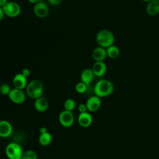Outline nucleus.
I'll return each instance as SVG.
<instances>
[{"instance_id": "obj_1", "label": "nucleus", "mask_w": 159, "mask_h": 159, "mask_svg": "<svg viewBox=\"0 0 159 159\" xmlns=\"http://www.w3.org/2000/svg\"><path fill=\"white\" fill-rule=\"evenodd\" d=\"M114 89L113 83L108 80L101 79L96 82L94 86V95L101 98L111 95Z\"/></svg>"}, {"instance_id": "obj_2", "label": "nucleus", "mask_w": 159, "mask_h": 159, "mask_svg": "<svg viewBox=\"0 0 159 159\" xmlns=\"http://www.w3.org/2000/svg\"><path fill=\"white\" fill-rule=\"evenodd\" d=\"M25 93L30 99H36L42 96L43 84L39 80H33L28 82L25 88Z\"/></svg>"}, {"instance_id": "obj_3", "label": "nucleus", "mask_w": 159, "mask_h": 159, "mask_svg": "<svg viewBox=\"0 0 159 159\" xmlns=\"http://www.w3.org/2000/svg\"><path fill=\"white\" fill-rule=\"evenodd\" d=\"M96 41L98 46L107 48L114 45L115 41L114 35L109 30L102 29L96 34Z\"/></svg>"}, {"instance_id": "obj_4", "label": "nucleus", "mask_w": 159, "mask_h": 159, "mask_svg": "<svg viewBox=\"0 0 159 159\" xmlns=\"http://www.w3.org/2000/svg\"><path fill=\"white\" fill-rule=\"evenodd\" d=\"M23 152L22 147L17 142L9 143L5 148V154L8 159H21Z\"/></svg>"}, {"instance_id": "obj_5", "label": "nucleus", "mask_w": 159, "mask_h": 159, "mask_svg": "<svg viewBox=\"0 0 159 159\" xmlns=\"http://www.w3.org/2000/svg\"><path fill=\"white\" fill-rule=\"evenodd\" d=\"M5 16L14 18L19 16L21 12L20 5L15 1H8L7 4L2 7Z\"/></svg>"}, {"instance_id": "obj_6", "label": "nucleus", "mask_w": 159, "mask_h": 159, "mask_svg": "<svg viewBox=\"0 0 159 159\" xmlns=\"http://www.w3.org/2000/svg\"><path fill=\"white\" fill-rule=\"evenodd\" d=\"M58 120L60 125L63 127L68 128L71 127L75 122V117L73 112L64 109L60 113Z\"/></svg>"}, {"instance_id": "obj_7", "label": "nucleus", "mask_w": 159, "mask_h": 159, "mask_svg": "<svg viewBox=\"0 0 159 159\" xmlns=\"http://www.w3.org/2000/svg\"><path fill=\"white\" fill-rule=\"evenodd\" d=\"M8 98L11 102L16 104H20L24 102L26 99V93L22 89L13 88L11 89Z\"/></svg>"}, {"instance_id": "obj_8", "label": "nucleus", "mask_w": 159, "mask_h": 159, "mask_svg": "<svg viewBox=\"0 0 159 159\" xmlns=\"http://www.w3.org/2000/svg\"><path fill=\"white\" fill-rule=\"evenodd\" d=\"M33 10L35 15L40 19L45 18L49 13L48 5L45 2L40 1L34 4Z\"/></svg>"}, {"instance_id": "obj_9", "label": "nucleus", "mask_w": 159, "mask_h": 159, "mask_svg": "<svg viewBox=\"0 0 159 159\" xmlns=\"http://www.w3.org/2000/svg\"><path fill=\"white\" fill-rule=\"evenodd\" d=\"M88 111L91 112L98 111L101 106V98L96 95L90 96L86 102Z\"/></svg>"}, {"instance_id": "obj_10", "label": "nucleus", "mask_w": 159, "mask_h": 159, "mask_svg": "<svg viewBox=\"0 0 159 159\" xmlns=\"http://www.w3.org/2000/svg\"><path fill=\"white\" fill-rule=\"evenodd\" d=\"M13 132V127L12 124L6 120H0V137L7 138L10 137Z\"/></svg>"}, {"instance_id": "obj_11", "label": "nucleus", "mask_w": 159, "mask_h": 159, "mask_svg": "<svg viewBox=\"0 0 159 159\" xmlns=\"http://www.w3.org/2000/svg\"><path fill=\"white\" fill-rule=\"evenodd\" d=\"M28 83L27 78L24 76L21 73L16 74L12 79V84L14 88L19 89H25Z\"/></svg>"}, {"instance_id": "obj_12", "label": "nucleus", "mask_w": 159, "mask_h": 159, "mask_svg": "<svg viewBox=\"0 0 159 159\" xmlns=\"http://www.w3.org/2000/svg\"><path fill=\"white\" fill-rule=\"evenodd\" d=\"M78 122L81 127H88L92 124L93 116L88 111L83 113H80L78 116Z\"/></svg>"}, {"instance_id": "obj_13", "label": "nucleus", "mask_w": 159, "mask_h": 159, "mask_svg": "<svg viewBox=\"0 0 159 159\" xmlns=\"http://www.w3.org/2000/svg\"><path fill=\"white\" fill-rule=\"evenodd\" d=\"M91 69L95 76L102 77L107 71V65L104 61H95Z\"/></svg>"}, {"instance_id": "obj_14", "label": "nucleus", "mask_w": 159, "mask_h": 159, "mask_svg": "<svg viewBox=\"0 0 159 159\" xmlns=\"http://www.w3.org/2000/svg\"><path fill=\"white\" fill-rule=\"evenodd\" d=\"M107 57L106 48L97 47L92 52V58L95 61H104Z\"/></svg>"}, {"instance_id": "obj_15", "label": "nucleus", "mask_w": 159, "mask_h": 159, "mask_svg": "<svg viewBox=\"0 0 159 159\" xmlns=\"http://www.w3.org/2000/svg\"><path fill=\"white\" fill-rule=\"evenodd\" d=\"M95 75L91 68H86L83 70L80 74V81L85 83L88 86L90 85L94 80Z\"/></svg>"}, {"instance_id": "obj_16", "label": "nucleus", "mask_w": 159, "mask_h": 159, "mask_svg": "<svg viewBox=\"0 0 159 159\" xmlns=\"http://www.w3.org/2000/svg\"><path fill=\"white\" fill-rule=\"evenodd\" d=\"M146 12L151 16L159 14V0H151L146 5Z\"/></svg>"}, {"instance_id": "obj_17", "label": "nucleus", "mask_w": 159, "mask_h": 159, "mask_svg": "<svg viewBox=\"0 0 159 159\" xmlns=\"http://www.w3.org/2000/svg\"><path fill=\"white\" fill-rule=\"evenodd\" d=\"M34 106L37 112H44L48 108V102L45 98L42 96L35 99Z\"/></svg>"}, {"instance_id": "obj_18", "label": "nucleus", "mask_w": 159, "mask_h": 159, "mask_svg": "<svg viewBox=\"0 0 159 159\" xmlns=\"http://www.w3.org/2000/svg\"><path fill=\"white\" fill-rule=\"evenodd\" d=\"M52 141V134L47 132L43 134H40L39 136V142L42 146H48L49 145Z\"/></svg>"}, {"instance_id": "obj_19", "label": "nucleus", "mask_w": 159, "mask_h": 159, "mask_svg": "<svg viewBox=\"0 0 159 159\" xmlns=\"http://www.w3.org/2000/svg\"><path fill=\"white\" fill-rule=\"evenodd\" d=\"M107 55L111 59H116L119 57L120 53L119 48L114 45H112L106 48Z\"/></svg>"}, {"instance_id": "obj_20", "label": "nucleus", "mask_w": 159, "mask_h": 159, "mask_svg": "<svg viewBox=\"0 0 159 159\" xmlns=\"http://www.w3.org/2000/svg\"><path fill=\"white\" fill-rule=\"evenodd\" d=\"M63 106L65 110L73 112L76 107V102L73 99L68 98L65 101Z\"/></svg>"}, {"instance_id": "obj_21", "label": "nucleus", "mask_w": 159, "mask_h": 159, "mask_svg": "<svg viewBox=\"0 0 159 159\" xmlns=\"http://www.w3.org/2000/svg\"><path fill=\"white\" fill-rule=\"evenodd\" d=\"M21 159H38V155L34 150H27L23 152Z\"/></svg>"}, {"instance_id": "obj_22", "label": "nucleus", "mask_w": 159, "mask_h": 159, "mask_svg": "<svg viewBox=\"0 0 159 159\" xmlns=\"http://www.w3.org/2000/svg\"><path fill=\"white\" fill-rule=\"evenodd\" d=\"M88 87V86L85 83L80 81L75 85V91L79 94H83L87 91Z\"/></svg>"}, {"instance_id": "obj_23", "label": "nucleus", "mask_w": 159, "mask_h": 159, "mask_svg": "<svg viewBox=\"0 0 159 159\" xmlns=\"http://www.w3.org/2000/svg\"><path fill=\"white\" fill-rule=\"evenodd\" d=\"M11 90L10 86L6 83H2L0 85V93L4 96H8Z\"/></svg>"}, {"instance_id": "obj_24", "label": "nucleus", "mask_w": 159, "mask_h": 159, "mask_svg": "<svg viewBox=\"0 0 159 159\" xmlns=\"http://www.w3.org/2000/svg\"><path fill=\"white\" fill-rule=\"evenodd\" d=\"M78 110L80 112V113H83V112H85L88 111V109H87V106L86 105V104H80L78 106Z\"/></svg>"}, {"instance_id": "obj_25", "label": "nucleus", "mask_w": 159, "mask_h": 159, "mask_svg": "<svg viewBox=\"0 0 159 159\" xmlns=\"http://www.w3.org/2000/svg\"><path fill=\"white\" fill-rule=\"evenodd\" d=\"M63 0H47L48 2L52 6H58L61 3Z\"/></svg>"}, {"instance_id": "obj_26", "label": "nucleus", "mask_w": 159, "mask_h": 159, "mask_svg": "<svg viewBox=\"0 0 159 159\" xmlns=\"http://www.w3.org/2000/svg\"><path fill=\"white\" fill-rule=\"evenodd\" d=\"M21 73L24 76L27 78V77H29L30 75V70L29 68H25L22 69V70L21 71Z\"/></svg>"}, {"instance_id": "obj_27", "label": "nucleus", "mask_w": 159, "mask_h": 159, "mask_svg": "<svg viewBox=\"0 0 159 159\" xmlns=\"http://www.w3.org/2000/svg\"><path fill=\"white\" fill-rule=\"evenodd\" d=\"M4 16H5V14H4L3 9H2V7H0V21H1L3 19Z\"/></svg>"}, {"instance_id": "obj_28", "label": "nucleus", "mask_w": 159, "mask_h": 159, "mask_svg": "<svg viewBox=\"0 0 159 159\" xmlns=\"http://www.w3.org/2000/svg\"><path fill=\"white\" fill-rule=\"evenodd\" d=\"M8 2L7 0H0V7H3Z\"/></svg>"}, {"instance_id": "obj_29", "label": "nucleus", "mask_w": 159, "mask_h": 159, "mask_svg": "<svg viewBox=\"0 0 159 159\" xmlns=\"http://www.w3.org/2000/svg\"><path fill=\"white\" fill-rule=\"evenodd\" d=\"M48 132L47 129L45 127H42L40 129V134H43Z\"/></svg>"}, {"instance_id": "obj_30", "label": "nucleus", "mask_w": 159, "mask_h": 159, "mask_svg": "<svg viewBox=\"0 0 159 159\" xmlns=\"http://www.w3.org/2000/svg\"><path fill=\"white\" fill-rule=\"evenodd\" d=\"M28 1H29L30 4H36L37 2H39V0H28Z\"/></svg>"}, {"instance_id": "obj_31", "label": "nucleus", "mask_w": 159, "mask_h": 159, "mask_svg": "<svg viewBox=\"0 0 159 159\" xmlns=\"http://www.w3.org/2000/svg\"><path fill=\"white\" fill-rule=\"evenodd\" d=\"M142 1H143V2H148L149 1H150L151 0H141Z\"/></svg>"}]
</instances>
